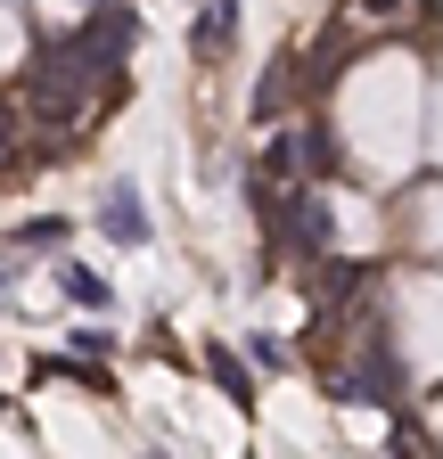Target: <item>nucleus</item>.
I'll return each instance as SVG.
<instances>
[{"label":"nucleus","mask_w":443,"mask_h":459,"mask_svg":"<svg viewBox=\"0 0 443 459\" xmlns=\"http://www.w3.org/2000/svg\"><path fill=\"white\" fill-rule=\"evenodd\" d=\"M263 213H271V238L280 255H304V263H328V197L304 181V189H263Z\"/></svg>","instance_id":"f257e3e1"},{"label":"nucleus","mask_w":443,"mask_h":459,"mask_svg":"<svg viewBox=\"0 0 443 459\" xmlns=\"http://www.w3.org/2000/svg\"><path fill=\"white\" fill-rule=\"evenodd\" d=\"M205 369H213V385L230 394V402H247V369H239V353H230V344H213V353H205Z\"/></svg>","instance_id":"39448f33"},{"label":"nucleus","mask_w":443,"mask_h":459,"mask_svg":"<svg viewBox=\"0 0 443 459\" xmlns=\"http://www.w3.org/2000/svg\"><path fill=\"white\" fill-rule=\"evenodd\" d=\"M230 33H239V0H213V9L197 17V49L213 57V49H222V41H230Z\"/></svg>","instance_id":"7ed1b4c3"},{"label":"nucleus","mask_w":443,"mask_h":459,"mask_svg":"<svg viewBox=\"0 0 443 459\" xmlns=\"http://www.w3.org/2000/svg\"><path fill=\"white\" fill-rule=\"evenodd\" d=\"M353 9H361V17H395L403 0H353Z\"/></svg>","instance_id":"0eeeda50"},{"label":"nucleus","mask_w":443,"mask_h":459,"mask_svg":"<svg viewBox=\"0 0 443 459\" xmlns=\"http://www.w3.org/2000/svg\"><path fill=\"white\" fill-rule=\"evenodd\" d=\"M58 287H66V296H74L83 312H107V279H99V271H83V263H66V271H58Z\"/></svg>","instance_id":"20e7f679"},{"label":"nucleus","mask_w":443,"mask_h":459,"mask_svg":"<svg viewBox=\"0 0 443 459\" xmlns=\"http://www.w3.org/2000/svg\"><path fill=\"white\" fill-rule=\"evenodd\" d=\"M17 247H66V221H25Z\"/></svg>","instance_id":"423d86ee"},{"label":"nucleus","mask_w":443,"mask_h":459,"mask_svg":"<svg viewBox=\"0 0 443 459\" xmlns=\"http://www.w3.org/2000/svg\"><path fill=\"white\" fill-rule=\"evenodd\" d=\"M99 230H107L116 247H148V205H140V189H132V181H116V189H107Z\"/></svg>","instance_id":"f03ea898"}]
</instances>
